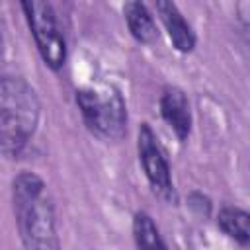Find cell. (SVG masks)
I'll use <instances>...</instances> for the list:
<instances>
[{
  "instance_id": "5b68a950",
  "label": "cell",
  "mask_w": 250,
  "mask_h": 250,
  "mask_svg": "<svg viewBox=\"0 0 250 250\" xmlns=\"http://www.w3.org/2000/svg\"><path fill=\"white\" fill-rule=\"evenodd\" d=\"M137 150H139V162L143 166L145 178H146L148 186L152 188V191L166 201H174L176 189H174V182H172L170 164H168L164 152L160 150L158 139L148 123H141V127H139Z\"/></svg>"
},
{
  "instance_id": "3957f363",
  "label": "cell",
  "mask_w": 250,
  "mask_h": 250,
  "mask_svg": "<svg viewBox=\"0 0 250 250\" xmlns=\"http://www.w3.org/2000/svg\"><path fill=\"white\" fill-rule=\"evenodd\" d=\"M76 105L86 129L102 141H121L127 133V105L115 88L76 90Z\"/></svg>"
},
{
  "instance_id": "7a4b0ae2",
  "label": "cell",
  "mask_w": 250,
  "mask_h": 250,
  "mask_svg": "<svg viewBox=\"0 0 250 250\" xmlns=\"http://www.w3.org/2000/svg\"><path fill=\"white\" fill-rule=\"evenodd\" d=\"M41 117L35 88L20 76H0V154L20 158L33 139Z\"/></svg>"
},
{
  "instance_id": "8fae6325",
  "label": "cell",
  "mask_w": 250,
  "mask_h": 250,
  "mask_svg": "<svg viewBox=\"0 0 250 250\" xmlns=\"http://www.w3.org/2000/svg\"><path fill=\"white\" fill-rule=\"evenodd\" d=\"M188 205L199 217H209V213H211V199L207 195H203L201 191H191L188 197Z\"/></svg>"
},
{
  "instance_id": "6da1fadb",
  "label": "cell",
  "mask_w": 250,
  "mask_h": 250,
  "mask_svg": "<svg viewBox=\"0 0 250 250\" xmlns=\"http://www.w3.org/2000/svg\"><path fill=\"white\" fill-rule=\"evenodd\" d=\"M12 205L21 244L29 250H57L55 207L47 186L35 172H20L12 182Z\"/></svg>"
},
{
  "instance_id": "ba28073f",
  "label": "cell",
  "mask_w": 250,
  "mask_h": 250,
  "mask_svg": "<svg viewBox=\"0 0 250 250\" xmlns=\"http://www.w3.org/2000/svg\"><path fill=\"white\" fill-rule=\"evenodd\" d=\"M123 18L129 27V33L135 41L143 45H152L158 39L156 21L145 4V0H125L123 4Z\"/></svg>"
},
{
  "instance_id": "30bf717a",
  "label": "cell",
  "mask_w": 250,
  "mask_h": 250,
  "mask_svg": "<svg viewBox=\"0 0 250 250\" xmlns=\"http://www.w3.org/2000/svg\"><path fill=\"white\" fill-rule=\"evenodd\" d=\"M131 230H133L135 244H137L139 248L156 250V248H166V246H168V244L162 240L156 223H154L152 217H150L148 213H145V211H137V213L133 215Z\"/></svg>"
},
{
  "instance_id": "9c48e42d",
  "label": "cell",
  "mask_w": 250,
  "mask_h": 250,
  "mask_svg": "<svg viewBox=\"0 0 250 250\" xmlns=\"http://www.w3.org/2000/svg\"><path fill=\"white\" fill-rule=\"evenodd\" d=\"M217 227L240 246L250 244V213L236 205H223L217 213Z\"/></svg>"
},
{
  "instance_id": "52a82bcc",
  "label": "cell",
  "mask_w": 250,
  "mask_h": 250,
  "mask_svg": "<svg viewBox=\"0 0 250 250\" xmlns=\"http://www.w3.org/2000/svg\"><path fill=\"white\" fill-rule=\"evenodd\" d=\"M154 6H156L158 20L162 21V25L170 37L172 47L184 55L191 53L195 49L197 37H195L191 25L186 21L184 14L180 12L178 4L174 0H154Z\"/></svg>"
},
{
  "instance_id": "277c9868",
  "label": "cell",
  "mask_w": 250,
  "mask_h": 250,
  "mask_svg": "<svg viewBox=\"0 0 250 250\" xmlns=\"http://www.w3.org/2000/svg\"><path fill=\"white\" fill-rule=\"evenodd\" d=\"M20 6L41 61L51 70H61L66 62V41L53 4L49 0H20Z\"/></svg>"
},
{
  "instance_id": "8992f818",
  "label": "cell",
  "mask_w": 250,
  "mask_h": 250,
  "mask_svg": "<svg viewBox=\"0 0 250 250\" xmlns=\"http://www.w3.org/2000/svg\"><path fill=\"white\" fill-rule=\"evenodd\" d=\"M160 115L174 131L180 143H186L191 133V107L186 92L178 86H166L158 100Z\"/></svg>"
}]
</instances>
